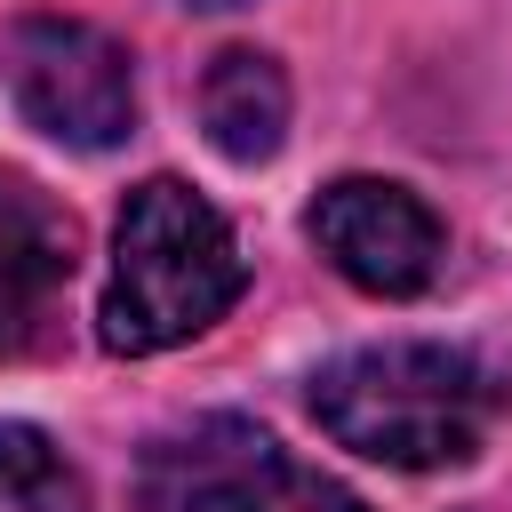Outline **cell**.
Wrapping results in <instances>:
<instances>
[{"label": "cell", "mask_w": 512, "mask_h": 512, "mask_svg": "<svg viewBox=\"0 0 512 512\" xmlns=\"http://www.w3.org/2000/svg\"><path fill=\"white\" fill-rule=\"evenodd\" d=\"M248 288V256L232 224L176 176H152L128 192L112 224V280L96 304V336L128 360L208 336Z\"/></svg>", "instance_id": "6da1fadb"}, {"label": "cell", "mask_w": 512, "mask_h": 512, "mask_svg": "<svg viewBox=\"0 0 512 512\" xmlns=\"http://www.w3.org/2000/svg\"><path fill=\"white\" fill-rule=\"evenodd\" d=\"M312 416L368 464L440 472L488 440L496 376L464 344H360L312 376Z\"/></svg>", "instance_id": "7a4b0ae2"}, {"label": "cell", "mask_w": 512, "mask_h": 512, "mask_svg": "<svg viewBox=\"0 0 512 512\" xmlns=\"http://www.w3.org/2000/svg\"><path fill=\"white\" fill-rule=\"evenodd\" d=\"M8 96L16 112L72 144V152H112L136 128V64L104 24L80 16H24L8 32Z\"/></svg>", "instance_id": "3957f363"}, {"label": "cell", "mask_w": 512, "mask_h": 512, "mask_svg": "<svg viewBox=\"0 0 512 512\" xmlns=\"http://www.w3.org/2000/svg\"><path fill=\"white\" fill-rule=\"evenodd\" d=\"M304 232H312L320 256H328L352 288H368V296H416V288L440 272V256H448L440 216H432L408 184H392V176H336V184L312 200Z\"/></svg>", "instance_id": "277c9868"}, {"label": "cell", "mask_w": 512, "mask_h": 512, "mask_svg": "<svg viewBox=\"0 0 512 512\" xmlns=\"http://www.w3.org/2000/svg\"><path fill=\"white\" fill-rule=\"evenodd\" d=\"M288 448L248 416H192L136 456V512H256Z\"/></svg>", "instance_id": "5b68a950"}, {"label": "cell", "mask_w": 512, "mask_h": 512, "mask_svg": "<svg viewBox=\"0 0 512 512\" xmlns=\"http://www.w3.org/2000/svg\"><path fill=\"white\" fill-rule=\"evenodd\" d=\"M80 272L72 216L16 168H0V360L48 352Z\"/></svg>", "instance_id": "8992f818"}, {"label": "cell", "mask_w": 512, "mask_h": 512, "mask_svg": "<svg viewBox=\"0 0 512 512\" xmlns=\"http://www.w3.org/2000/svg\"><path fill=\"white\" fill-rule=\"evenodd\" d=\"M200 128L224 160L256 168L280 152L288 136V72L264 56V48H224L208 72H200Z\"/></svg>", "instance_id": "52a82bcc"}, {"label": "cell", "mask_w": 512, "mask_h": 512, "mask_svg": "<svg viewBox=\"0 0 512 512\" xmlns=\"http://www.w3.org/2000/svg\"><path fill=\"white\" fill-rule=\"evenodd\" d=\"M0 512H88L80 464L40 424H0Z\"/></svg>", "instance_id": "ba28073f"}, {"label": "cell", "mask_w": 512, "mask_h": 512, "mask_svg": "<svg viewBox=\"0 0 512 512\" xmlns=\"http://www.w3.org/2000/svg\"><path fill=\"white\" fill-rule=\"evenodd\" d=\"M256 512H368L344 480H328V472H304V464H288L280 480H272V496L256 504Z\"/></svg>", "instance_id": "9c48e42d"}, {"label": "cell", "mask_w": 512, "mask_h": 512, "mask_svg": "<svg viewBox=\"0 0 512 512\" xmlns=\"http://www.w3.org/2000/svg\"><path fill=\"white\" fill-rule=\"evenodd\" d=\"M184 8H240V0H184Z\"/></svg>", "instance_id": "30bf717a"}]
</instances>
